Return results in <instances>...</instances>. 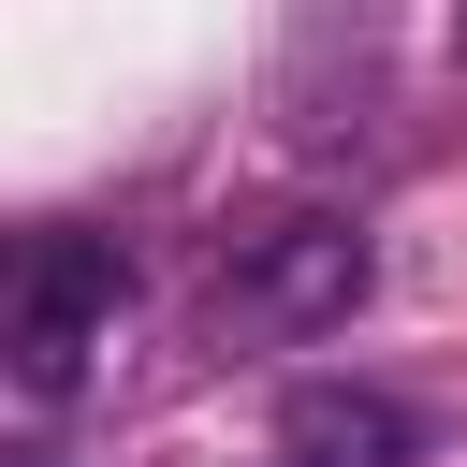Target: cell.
<instances>
[{
    "label": "cell",
    "mask_w": 467,
    "mask_h": 467,
    "mask_svg": "<svg viewBox=\"0 0 467 467\" xmlns=\"http://www.w3.org/2000/svg\"><path fill=\"white\" fill-rule=\"evenodd\" d=\"M350 292H365V234L306 204V219L234 234V263H219L204 321H219V336H321V321H350Z\"/></svg>",
    "instance_id": "cell-1"
},
{
    "label": "cell",
    "mask_w": 467,
    "mask_h": 467,
    "mask_svg": "<svg viewBox=\"0 0 467 467\" xmlns=\"http://www.w3.org/2000/svg\"><path fill=\"white\" fill-rule=\"evenodd\" d=\"M117 306H131V263H117L102 234H29V248H15V306H0L15 379H29V394H73L88 350L117 336Z\"/></svg>",
    "instance_id": "cell-2"
},
{
    "label": "cell",
    "mask_w": 467,
    "mask_h": 467,
    "mask_svg": "<svg viewBox=\"0 0 467 467\" xmlns=\"http://www.w3.org/2000/svg\"><path fill=\"white\" fill-rule=\"evenodd\" d=\"M277 467H423V409H394L379 379H306L277 394Z\"/></svg>",
    "instance_id": "cell-3"
},
{
    "label": "cell",
    "mask_w": 467,
    "mask_h": 467,
    "mask_svg": "<svg viewBox=\"0 0 467 467\" xmlns=\"http://www.w3.org/2000/svg\"><path fill=\"white\" fill-rule=\"evenodd\" d=\"M15 467H44V452H15Z\"/></svg>",
    "instance_id": "cell-4"
}]
</instances>
